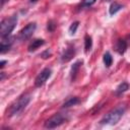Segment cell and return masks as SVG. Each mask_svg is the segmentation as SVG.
<instances>
[{"label":"cell","instance_id":"cell-1","mask_svg":"<svg viewBox=\"0 0 130 130\" xmlns=\"http://www.w3.org/2000/svg\"><path fill=\"white\" fill-rule=\"evenodd\" d=\"M30 94L29 93H24L22 95H20L15 102H13L9 109L7 110V116L8 117H12L15 115L20 114L28 105V103L30 102Z\"/></svg>","mask_w":130,"mask_h":130},{"label":"cell","instance_id":"cell-2","mask_svg":"<svg viewBox=\"0 0 130 130\" xmlns=\"http://www.w3.org/2000/svg\"><path fill=\"white\" fill-rule=\"evenodd\" d=\"M126 108L124 106H119L117 108H115L114 110L110 111L106 116H104V118L100 121V123L102 125H115L119 122V120L122 118L123 114L125 113Z\"/></svg>","mask_w":130,"mask_h":130},{"label":"cell","instance_id":"cell-3","mask_svg":"<svg viewBox=\"0 0 130 130\" xmlns=\"http://www.w3.org/2000/svg\"><path fill=\"white\" fill-rule=\"evenodd\" d=\"M16 23H17V15L16 14H13L10 17L4 18L0 22V36H1V38L10 37V34L14 29Z\"/></svg>","mask_w":130,"mask_h":130},{"label":"cell","instance_id":"cell-4","mask_svg":"<svg viewBox=\"0 0 130 130\" xmlns=\"http://www.w3.org/2000/svg\"><path fill=\"white\" fill-rule=\"evenodd\" d=\"M66 121H67V118H66L64 115L58 113V114H55L54 116H52L51 118H49V119L45 122L44 127L47 128V129L57 128V127H59L60 125H62V124H63L64 122H66Z\"/></svg>","mask_w":130,"mask_h":130},{"label":"cell","instance_id":"cell-5","mask_svg":"<svg viewBox=\"0 0 130 130\" xmlns=\"http://www.w3.org/2000/svg\"><path fill=\"white\" fill-rule=\"evenodd\" d=\"M52 74V70L50 68H44L36 77L35 79V85L37 87H41L42 85H44L46 83V81L48 80V78L51 76Z\"/></svg>","mask_w":130,"mask_h":130},{"label":"cell","instance_id":"cell-6","mask_svg":"<svg viewBox=\"0 0 130 130\" xmlns=\"http://www.w3.org/2000/svg\"><path fill=\"white\" fill-rule=\"evenodd\" d=\"M36 28H37V25H36L35 22L28 23L26 26H24V27L19 31L18 37H17L18 40H20V41H25V40L29 39V38L32 36V34H34V31L36 30Z\"/></svg>","mask_w":130,"mask_h":130},{"label":"cell","instance_id":"cell-7","mask_svg":"<svg viewBox=\"0 0 130 130\" xmlns=\"http://www.w3.org/2000/svg\"><path fill=\"white\" fill-rule=\"evenodd\" d=\"M74 56H75V49H74V46L69 45V46L64 50V52L62 53V55H61V61H62L63 63H64V62H68V61H70Z\"/></svg>","mask_w":130,"mask_h":130},{"label":"cell","instance_id":"cell-8","mask_svg":"<svg viewBox=\"0 0 130 130\" xmlns=\"http://www.w3.org/2000/svg\"><path fill=\"white\" fill-rule=\"evenodd\" d=\"M12 40L13 39L10 38V37L2 38V41H1V44H0V53L1 54H4L5 52L9 51V49L11 48V45L13 43Z\"/></svg>","mask_w":130,"mask_h":130},{"label":"cell","instance_id":"cell-9","mask_svg":"<svg viewBox=\"0 0 130 130\" xmlns=\"http://www.w3.org/2000/svg\"><path fill=\"white\" fill-rule=\"evenodd\" d=\"M127 46H128L127 41L124 40V39H120V40L117 41L115 48H116V51L118 52V54L123 55V54L126 52V50H127Z\"/></svg>","mask_w":130,"mask_h":130},{"label":"cell","instance_id":"cell-10","mask_svg":"<svg viewBox=\"0 0 130 130\" xmlns=\"http://www.w3.org/2000/svg\"><path fill=\"white\" fill-rule=\"evenodd\" d=\"M81 65H82V61H77V62H75L74 64H73V66L71 67V71H70V78H71V80L72 81H74L75 80V78H76V75H77V73H78V70H79V68L81 67Z\"/></svg>","mask_w":130,"mask_h":130},{"label":"cell","instance_id":"cell-11","mask_svg":"<svg viewBox=\"0 0 130 130\" xmlns=\"http://www.w3.org/2000/svg\"><path fill=\"white\" fill-rule=\"evenodd\" d=\"M45 44V41L44 40H41V39H36L34 40L29 45H28V52H34L36 51L38 48H40L41 46H43Z\"/></svg>","mask_w":130,"mask_h":130},{"label":"cell","instance_id":"cell-12","mask_svg":"<svg viewBox=\"0 0 130 130\" xmlns=\"http://www.w3.org/2000/svg\"><path fill=\"white\" fill-rule=\"evenodd\" d=\"M122 8H123V5H121V4L118 3V2H113V3L110 5L109 13H110V15H114V14H116L118 11H120Z\"/></svg>","mask_w":130,"mask_h":130},{"label":"cell","instance_id":"cell-13","mask_svg":"<svg viewBox=\"0 0 130 130\" xmlns=\"http://www.w3.org/2000/svg\"><path fill=\"white\" fill-rule=\"evenodd\" d=\"M79 99L76 98V96H72V98H69L68 100H66L64 102V104L62 105V108H69V107H72V106H75L79 103Z\"/></svg>","mask_w":130,"mask_h":130},{"label":"cell","instance_id":"cell-14","mask_svg":"<svg viewBox=\"0 0 130 130\" xmlns=\"http://www.w3.org/2000/svg\"><path fill=\"white\" fill-rule=\"evenodd\" d=\"M103 61H104V64H105V66L106 67H111V65H112V63H113V57H112V55H111V53L110 52H106L105 54H104V56H103Z\"/></svg>","mask_w":130,"mask_h":130},{"label":"cell","instance_id":"cell-15","mask_svg":"<svg viewBox=\"0 0 130 130\" xmlns=\"http://www.w3.org/2000/svg\"><path fill=\"white\" fill-rule=\"evenodd\" d=\"M128 88H129V84H128L127 82H122V83H120V84L117 86L115 93H116V95H120V94H122L123 92H125Z\"/></svg>","mask_w":130,"mask_h":130},{"label":"cell","instance_id":"cell-16","mask_svg":"<svg viewBox=\"0 0 130 130\" xmlns=\"http://www.w3.org/2000/svg\"><path fill=\"white\" fill-rule=\"evenodd\" d=\"M92 47V40H91V37L86 35L85 38H84V51L85 53H87L88 51H90Z\"/></svg>","mask_w":130,"mask_h":130},{"label":"cell","instance_id":"cell-17","mask_svg":"<svg viewBox=\"0 0 130 130\" xmlns=\"http://www.w3.org/2000/svg\"><path fill=\"white\" fill-rule=\"evenodd\" d=\"M78 24H79L78 21H74V22L71 23V25L69 26V34H70V35H74V34L76 32L77 27H78Z\"/></svg>","mask_w":130,"mask_h":130},{"label":"cell","instance_id":"cell-18","mask_svg":"<svg viewBox=\"0 0 130 130\" xmlns=\"http://www.w3.org/2000/svg\"><path fill=\"white\" fill-rule=\"evenodd\" d=\"M55 27H56L55 21H54V20H49V21H48V25H47L48 30H49V31H54Z\"/></svg>","mask_w":130,"mask_h":130},{"label":"cell","instance_id":"cell-19","mask_svg":"<svg viewBox=\"0 0 130 130\" xmlns=\"http://www.w3.org/2000/svg\"><path fill=\"white\" fill-rule=\"evenodd\" d=\"M94 2H95V0H82L81 6L82 7H89L92 4H94Z\"/></svg>","mask_w":130,"mask_h":130},{"label":"cell","instance_id":"cell-20","mask_svg":"<svg viewBox=\"0 0 130 130\" xmlns=\"http://www.w3.org/2000/svg\"><path fill=\"white\" fill-rule=\"evenodd\" d=\"M41 56L44 58V59H47V58H49L50 56H51V53L49 52V50H47V51H45V52H43L42 54H41Z\"/></svg>","mask_w":130,"mask_h":130},{"label":"cell","instance_id":"cell-21","mask_svg":"<svg viewBox=\"0 0 130 130\" xmlns=\"http://www.w3.org/2000/svg\"><path fill=\"white\" fill-rule=\"evenodd\" d=\"M6 63H7V61L2 60V61H1V63H0V67H1V68H3V67L5 66V64H6Z\"/></svg>","mask_w":130,"mask_h":130},{"label":"cell","instance_id":"cell-22","mask_svg":"<svg viewBox=\"0 0 130 130\" xmlns=\"http://www.w3.org/2000/svg\"><path fill=\"white\" fill-rule=\"evenodd\" d=\"M4 77H5V74H4V72H1V78H0V80L2 81V80L4 79Z\"/></svg>","mask_w":130,"mask_h":130},{"label":"cell","instance_id":"cell-23","mask_svg":"<svg viewBox=\"0 0 130 130\" xmlns=\"http://www.w3.org/2000/svg\"><path fill=\"white\" fill-rule=\"evenodd\" d=\"M37 1H38V0H29V2H30V3H36Z\"/></svg>","mask_w":130,"mask_h":130}]
</instances>
